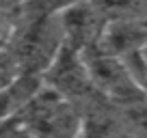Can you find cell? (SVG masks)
<instances>
[{"mask_svg":"<svg viewBox=\"0 0 147 138\" xmlns=\"http://www.w3.org/2000/svg\"><path fill=\"white\" fill-rule=\"evenodd\" d=\"M13 121L30 138H80L82 119L74 110V104L59 93L43 86Z\"/></svg>","mask_w":147,"mask_h":138,"instance_id":"obj_1","label":"cell"},{"mask_svg":"<svg viewBox=\"0 0 147 138\" xmlns=\"http://www.w3.org/2000/svg\"><path fill=\"white\" fill-rule=\"evenodd\" d=\"M65 46V32L56 15L28 17L26 26L15 37L11 48L22 74H37L43 78V71L50 67L59 50Z\"/></svg>","mask_w":147,"mask_h":138,"instance_id":"obj_2","label":"cell"},{"mask_svg":"<svg viewBox=\"0 0 147 138\" xmlns=\"http://www.w3.org/2000/svg\"><path fill=\"white\" fill-rule=\"evenodd\" d=\"M82 54H84V60H87V69H89V76H91L93 88H97L102 95L110 97L115 101L141 104V99L145 97V91L121 58L102 52L97 46L84 48Z\"/></svg>","mask_w":147,"mask_h":138,"instance_id":"obj_3","label":"cell"},{"mask_svg":"<svg viewBox=\"0 0 147 138\" xmlns=\"http://www.w3.org/2000/svg\"><path fill=\"white\" fill-rule=\"evenodd\" d=\"M43 86H48L50 91L59 93L69 101L87 97L93 91V82L82 50L65 41V46L59 50L50 67L43 71Z\"/></svg>","mask_w":147,"mask_h":138,"instance_id":"obj_4","label":"cell"},{"mask_svg":"<svg viewBox=\"0 0 147 138\" xmlns=\"http://www.w3.org/2000/svg\"><path fill=\"white\" fill-rule=\"evenodd\" d=\"M97 48L117 58L141 52L147 48V19H113L106 22Z\"/></svg>","mask_w":147,"mask_h":138,"instance_id":"obj_5","label":"cell"},{"mask_svg":"<svg viewBox=\"0 0 147 138\" xmlns=\"http://www.w3.org/2000/svg\"><path fill=\"white\" fill-rule=\"evenodd\" d=\"M41 88L43 78L37 74H20L11 84L0 88V125L13 119Z\"/></svg>","mask_w":147,"mask_h":138,"instance_id":"obj_6","label":"cell"},{"mask_svg":"<svg viewBox=\"0 0 147 138\" xmlns=\"http://www.w3.org/2000/svg\"><path fill=\"white\" fill-rule=\"evenodd\" d=\"M20 74L22 71L18 67V60H15L13 52L7 50V48H0V88L11 84Z\"/></svg>","mask_w":147,"mask_h":138,"instance_id":"obj_7","label":"cell"},{"mask_svg":"<svg viewBox=\"0 0 147 138\" xmlns=\"http://www.w3.org/2000/svg\"><path fill=\"white\" fill-rule=\"evenodd\" d=\"M145 58H147V54H145Z\"/></svg>","mask_w":147,"mask_h":138,"instance_id":"obj_8","label":"cell"}]
</instances>
